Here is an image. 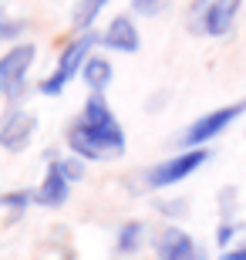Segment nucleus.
<instances>
[{
	"label": "nucleus",
	"mask_w": 246,
	"mask_h": 260,
	"mask_svg": "<svg viewBox=\"0 0 246 260\" xmlns=\"http://www.w3.org/2000/svg\"><path fill=\"white\" fill-rule=\"evenodd\" d=\"M206 162H209V149L206 145L182 149L179 155H169V159H162V162L152 166L149 173H145V186H149V189H169V186L189 179L192 173H199Z\"/></svg>",
	"instance_id": "nucleus-4"
},
{
	"label": "nucleus",
	"mask_w": 246,
	"mask_h": 260,
	"mask_svg": "<svg viewBox=\"0 0 246 260\" xmlns=\"http://www.w3.org/2000/svg\"><path fill=\"white\" fill-rule=\"evenodd\" d=\"M20 30V24H4V20H0V38H10V34H17Z\"/></svg>",
	"instance_id": "nucleus-19"
},
{
	"label": "nucleus",
	"mask_w": 246,
	"mask_h": 260,
	"mask_svg": "<svg viewBox=\"0 0 246 260\" xmlns=\"http://www.w3.org/2000/svg\"><path fill=\"white\" fill-rule=\"evenodd\" d=\"M159 210L165 213V216H186V213H189V203H186V200H172V203H159Z\"/></svg>",
	"instance_id": "nucleus-17"
},
{
	"label": "nucleus",
	"mask_w": 246,
	"mask_h": 260,
	"mask_svg": "<svg viewBox=\"0 0 246 260\" xmlns=\"http://www.w3.org/2000/svg\"><path fill=\"white\" fill-rule=\"evenodd\" d=\"M246 115V98H239V102H233V105H223V108H213V112H206V115H199L196 122H189L186 125V132L179 135V145L182 149H196V145H209L216 135H223L233 122H239V118Z\"/></svg>",
	"instance_id": "nucleus-5"
},
{
	"label": "nucleus",
	"mask_w": 246,
	"mask_h": 260,
	"mask_svg": "<svg viewBox=\"0 0 246 260\" xmlns=\"http://www.w3.org/2000/svg\"><path fill=\"white\" fill-rule=\"evenodd\" d=\"M223 260H246V243L243 247H226V250H223Z\"/></svg>",
	"instance_id": "nucleus-18"
},
{
	"label": "nucleus",
	"mask_w": 246,
	"mask_h": 260,
	"mask_svg": "<svg viewBox=\"0 0 246 260\" xmlns=\"http://www.w3.org/2000/svg\"><path fill=\"white\" fill-rule=\"evenodd\" d=\"M57 162H61V169H64V176L71 179V183H78V179L85 176V159H81V155L71 152L67 159H57Z\"/></svg>",
	"instance_id": "nucleus-15"
},
{
	"label": "nucleus",
	"mask_w": 246,
	"mask_h": 260,
	"mask_svg": "<svg viewBox=\"0 0 246 260\" xmlns=\"http://www.w3.org/2000/svg\"><path fill=\"white\" fill-rule=\"evenodd\" d=\"M155 257L159 260H209V253L192 240L182 226H165L155 233Z\"/></svg>",
	"instance_id": "nucleus-8"
},
{
	"label": "nucleus",
	"mask_w": 246,
	"mask_h": 260,
	"mask_svg": "<svg viewBox=\"0 0 246 260\" xmlns=\"http://www.w3.org/2000/svg\"><path fill=\"white\" fill-rule=\"evenodd\" d=\"M34 132H38V115L27 112V108H20V105H14L4 115V122H0V149L24 152L30 145V139H34Z\"/></svg>",
	"instance_id": "nucleus-7"
},
{
	"label": "nucleus",
	"mask_w": 246,
	"mask_h": 260,
	"mask_svg": "<svg viewBox=\"0 0 246 260\" xmlns=\"http://www.w3.org/2000/svg\"><path fill=\"white\" fill-rule=\"evenodd\" d=\"M67 196H71V179L64 176V169H61V162L57 159H51L48 162V173H44V179H41V186L34 189V200L41 203V206H64Z\"/></svg>",
	"instance_id": "nucleus-10"
},
{
	"label": "nucleus",
	"mask_w": 246,
	"mask_h": 260,
	"mask_svg": "<svg viewBox=\"0 0 246 260\" xmlns=\"http://www.w3.org/2000/svg\"><path fill=\"white\" fill-rule=\"evenodd\" d=\"M101 48L122 51V54H135L142 48V34H138V27H135V20L128 14H118V17L108 20V27L101 34Z\"/></svg>",
	"instance_id": "nucleus-9"
},
{
	"label": "nucleus",
	"mask_w": 246,
	"mask_h": 260,
	"mask_svg": "<svg viewBox=\"0 0 246 260\" xmlns=\"http://www.w3.org/2000/svg\"><path fill=\"white\" fill-rule=\"evenodd\" d=\"M145 240V223L142 220H128L118 226V240H115V250L118 253H135Z\"/></svg>",
	"instance_id": "nucleus-13"
},
{
	"label": "nucleus",
	"mask_w": 246,
	"mask_h": 260,
	"mask_svg": "<svg viewBox=\"0 0 246 260\" xmlns=\"http://www.w3.org/2000/svg\"><path fill=\"white\" fill-rule=\"evenodd\" d=\"M236 233H239V223L236 220H223V223H219V230H216V243L226 250L229 243L236 240Z\"/></svg>",
	"instance_id": "nucleus-16"
},
{
	"label": "nucleus",
	"mask_w": 246,
	"mask_h": 260,
	"mask_svg": "<svg viewBox=\"0 0 246 260\" xmlns=\"http://www.w3.org/2000/svg\"><path fill=\"white\" fill-rule=\"evenodd\" d=\"M67 149L81 155L85 162H104V159H122L125 155V128L115 118L112 105L104 102V91H91L81 108V115L64 132Z\"/></svg>",
	"instance_id": "nucleus-1"
},
{
	"label": "nucleus",
	"mask_w": 246,
	"mask_h": 260,
	"mask_svg": "<svg viewBox=\"0 0 246 260\" xmlns=\"http://www.w3.org/2000/svg\"><path fill=\"white\" fill-rule=\"evenodd\" d=\"M243 0H192L186 10V27L196 38H226Z\"/></svg>",
	"instance_id": "nucleus-3"
},
{
	"label": "nucleus",
	"mask_w": 246,
	"mask_h": 260,
	"mask_svg": "<svg viewBox=\"0 0 246 260\" xmlns=\"http://www.w3.org/2000/svg\"><path fill=\"white\" fill-rule=\"evenodd\" d=\"M81 78H85L88 91H104V88L112 85V78H115V68H112L108 58L91 54V58L85 61V68H81Z\"/></svg>",
	"instance_id": "nucleus-11"
},
{
	"label": "nucleus",
	"mask_w": 246,
	"mask_h": 260,
	"mask_svg": "<svg viewBox=\"0 0 246 260\" xmlns=\"http://www.w3.org/2000/svg\"><path fill=\"white\" fill-rule=\"evenodd\" d=\"M169 7H172V0H132L135 17H162Z\"/></svg>",
	"instance_id": "nucleus-14"
},
{
	"label": "nucleus",
	"mask_w": 246,
	"mask_h": 260,
	"mask_svg": "<svg viewBox=\"0 0 246 260\" xmlns=\"http://www.w3.org/2000/svg\"><path fill=\"white\" fill-rule=\"evenodd\" d=\"M98 44H101V34H95V30H81L75 41H67L64 51H61V58H57V68L41 81V95H51V98L61 95V91L75 81V75H81L85 61L95 54Z\"/></svg>",
	"instance_id": "nucleus-2"
},
{
	"label": "nucleus",
	"mask_w": 246,
	"mask_h": 260,
	"mask_svg": "<svg viewBox=\"0 0 246 260\" xmlns=\"http://www.w3.org/2000/svg\"><path fill=\"white\" fill-rule=\"evenodd\" d=\"M34 58H38V48L30 41H20L7 54H0V98H10V102L20 98L30 68H34Z\"/></svg>",
	"instance_id": "nucleus-6"
},
{
	"label": "nucleus",
	"mask_w": 246,
	"mask_h": 260,
	"mask_svg": "<svg viewBox=\"0 0 246 260\" xmlns=\"http://www.w3.org/2000/svg\"><path fill=\"white\" fill-rule=\"evenodd\" d=\"M108 0H78L75 10H71V27L81 34V30H91V24L98 20V14L104 10Z\"/></svg>",
	"instance_id": "nucleus-12"
}]
</instances>
